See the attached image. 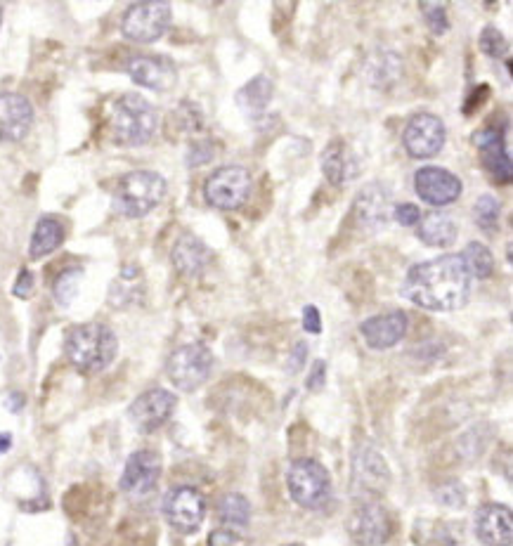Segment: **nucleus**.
<instances>
[{"label":"nucleus","mask_w":513,"mask_h":546,"mask_svg":"<svg viewBox=\"0 0 513 546\" xmlns=\"http://www.w3.org/2000/svg\"><path fill=\"white\" fill-rule=\"evenodd\" d=\"M499 218H502V204L492 197V194H483L478 197L476 206H473V220L480 230L487 234H495L499 227Z\"/></svg>","instance_id":"30"},{"label":"nucleus","mask_w":513,"mask_h":546,"mask_svg":"<svg viewBox=\"0 0 513 546\" xmlns=\"http://www.w3.org/2000/svg\"><path fill=\"white\" fill-rule=\"evenodd\" d=\"M216 516L225 530H232V532L246 530V525H249V520H251L249 499L242 497V494H237V492L225 494V497H220Z\"/></svg>","instance_id":"28"},{"label":"nucleus","mask_w":513,"mask_h":546,"mask_svg":"<svg viewBox=\"0 0 513 546\" xmlns=\"http://www.w3.org/2000/svg\"><path fill=\"white\" fill-rule=\"evenodd\" d=\"M355 485L362 492H367L365 499H372V494H379L386 490L391 473H388V464L374 447H362L355 454Z\"/></svg>","instance_id":"20"},{"label":"nucleus","mask_w":513,"mask_h":546,"mask_svg":"<svg viewBox=\"0 0 513 546\" xmlns=\"http://www.w3.org/2000/svg\"><path fill=\"white\" fill-rule=\"evenodd\" d=\"M272 93H275V83L268 74H261L251 78L244 88H239L237 93V107L242 109L244 116H261L272 100Z\"/></svg>","instance_id":"25"},{"label":"nucleus","mask_w":513,"mask_h":546,"mask_svg":"<svg viewBox=\"0 0 513 546\" xmlns=\"http://www.w3.org/2000/svg\"><path fill=\"white\" fill-rule=\"evenodd\" d=\"M211 369L213 353L206 346H201V343H190V346L173 350L166 364L168 379L183 393H192V390L204 386L209 381Z\"/></svg>","instance_id":"6"},{"label":"nucleus","mask_w":513,"mask_h":546,"mask_svg":"<svg viewBox=\"0 0 513 546\" xmlns=\"http://www.w3.org/2000/svg\"><path fill=\"white\" fill-rule=\"evenodd\" d=\"M253 180L242 166H223L211 173L204 185L206 204L218 211H237L251 197Z\"/></svg>","instance_id":"7"},{"label":"nucleus","mask_w":513,"mask_h":546,"mask_svg":"<svg viewBox=\"0 0 513 546\" xmlns=\"http://www.w3.org/2000/svg\"><path fill=\"white\" fill-rule=\"evenodd\" d=\"M10 445H12L10 433H0V452H8Z\"/></svg>","instance_id":"41"},{"label":"nucleus","mask_w":513,"mask_h":546,"mask_svg":"<svg viewBox=\"0 0 513 546\" xmlns=\"http://www.w3.org/2000/svg\"><path fill=\"white\" fill-rule=\"evenodd\" d=\"M476 145L480 149V159L487 173L497 182H511V159L504 152V138L495 128H485L476 135Z\"/></svg>","instance_id":"23"},{"label":"nucleus","mask_w":513,"mask_h":546,"mask_svg":"<svg viewBox=\"0 0 513 546\" xmlns=\"http://www.w3.org/2000/svg\"><path fill=\"white\" fill-rule=\"evenodd\" d=\"M473 528H476V535L485 546H511L513 518L509 506H480L476 511V518H473Z\"/></svg>","instance_id":"18"},{"label":"nucleus","mask_w":513,"mask_h":546,"mask_svg":"<svg viewBox=\"0 0 513 546\" xmlns=\"http://www.w3.org/2000/svg\"><path fill=\"white\" fill-rule=\"evenodd\" d=\"M435 497H438L440 504L452 506V509H457V506L466 502V492L461 490L459 483H450L447 487H440V490L435 492Z\"/></svg>","instance_id":"34"},{"label":"nucleus","mask_w":513,"mask_h":546,"mask_svg":"<svg viewBox=\"0 0 513 546\" xmlns=\"http://www.w3.org/2000/svg\"><path fill=\"white\" fill-rule=\"evenodd\" d=\"M161 457L152 450L133 452L123 468V476L119 480V487L131 497H145V494L154 492L161 478Z\"/></svg>","instance_id":"13"},{"label":"nucleus","mask_w":513,"mask_h":546,"mask_svg":"<svg viewBox=\"0 0 513 546\" xmlns=\"http://www.w3.org/2000/svg\"><path fill=\"white\" fill-rule=\"evenodd\" d=\"M459 256H461V260H464L471 279L473 277L487 279L492 275V272H495V256H492V251L480 242H471L464 251L459 253Z\"/></svg>","instance_id":"29"},{"label":"nucleus","mask_w":513,"mask_h":546,"mask_svg":"<svg viewBox=\"0 0 513 546\" xmlns=\"http://www.w3.org/2000/svg\"><path fill=\"white\" fill-rule=\"evenodd\" d=\"M348 532L360 546H383L391 539V516L374 499L357 504L348 520Z\"/></svg>","instance_id":"11"},{"label":"nucleus","mask_w":513,"mask_h":546,"mask_svg":"<svg viewBox=\"0 0 513 546\" xmlns=\"http://www.w3.org/2000/svg\"><path fill=\"white\" fill-rule=\"evenodd\" d=\"M31 291H34V275H31V270H22L19 272L12 294H15L17 298H29Z\"/></svg>","instance_id":"38"},{"label":"nucleus","mask_w":513,"mask_h":546,"mask_svg":"<svg viewBox=\"0 0 513 546\" xmlns=\"http://www.w3.org/2000/svg\"><path fill=\"white\" fill-rule=\"evenodd\" d=\"M417 194L431 206H450L461 197V180L440 166L419 168L414 175Z\"/></svg>","instance_id":"15"},{"label":"nucleus","mask_w":513,"mask_h":546,"mask_svg":"<svg viewBox=\"0 0 513 546\" xmlns=\"http://www.w3.org/2000/svg\"><path fill=\"white\" fill-rule=\"evenodd\" d=\"M303 327H305V331H308V334H320L322 331V317H320V310H317L315 305H305Z\"/></svg>","instance_id":"36"},{"label":"nucleus","mask_w":513,"mask_h":546,"mask_svg":"<svg viewBox=\"0 0 513 546\" xmlns=\"http://www.w3.org/2000/svg\"><path fill=\"white\" fill-rule=\"evenodd\" d=\"M445 140V123L433 114L412 116L402 133V145L412 159H433L445 147Z\"/></svg>","instance_id":"10"},{"label":"nucleus","mask_w":513,"mask_h":546,"mask_svg":"<svg viewBox=\"0 0 513 546\" xmlns=\"http://www.w3.org/2000/svg\"><path fill=\"white\" fill-rule=\"evenodd\" d=\"M284 546H305V544H284Z\"/></svg>","instance_id":"42"},{"label":"nucleus","mask_w":513,"mask_h":546,"mask_svg":"<svg viewBox=\"0 0 513 546\" xmlns=\"http://www.w3.org/2000/svg\"><path fill=\"white\" fill-rule=\"evenodd\" d=\"M393 216H395V220H398L400 225L414 227V225H419L421 211H419V206H414V204H398V206H395Z\"/></svg>","instance_id":"35"},{"label":"nucleus","mask_w":513,"mask_h":546,"mask_svg":"<svg viewBox=\"0 0 513 546\" xmlns=\"http://www.w3.org/2000/svg\"><path fill=\"white\" fill-rule=\"evenodd\" d=\"M402 294L419 308L452 312L464 308L471 296V275L459 253L426 260L407 272Z\"/></svg>","instance_id":"1"},{"label":"nucleus","mask_w":513,"mask_h":546,"mask_svg":"<svg viewBox=\"0 0 513 546\" xmlns=\"http://www.w3.org/2000/svg\"><path fill=\"white\" fill-rule=\"evenodd\" d=\"M407 315L405 312L395 310V312H386V315H376L369 317L360 324V334L365 338V343L374 350H388L405 338L407 334Z\"/></svg>","instance_id":"19"},{"label":"nucleus","mask_w":513,"mask_h":546,"mask_svg":"<svg viewBox=\"0 0 513 546\" xmlns=\"http://www.w3.org/2000/svg\"><path fill=\"white\" fill-rule=\"evenodd\" d=\"M34 126V104L19 93H0V142H19Z\"/></svg>","instance_id":"16"},{"label":"nucleus","mask_w":513,"mask_h":546,"mask_svg":"<svg viewBox=\"0 0 513 546\" xmlns=\"http://www.w3.org/2000/svg\"><path fill=\"white\" fill-rule=\"evenodd\" d=\"M353 218L365 232H379L391 220V192L379 182L367 185L355 197Z\"/></svg>","instance_id":"17"},{"label":"nucleus","mask_w":513,"mask_h":546,"mask_svg":"<svg viewBox=\"0 0 513 546\" xmlns=\"http://www.w3.org/2000/svg\"><path fill=\"white\" fill-rule=\"evenodd\" d=\"M421 12H424L426 26L435 36H445L450 29V19H447V8L443 3H421Z\"/></svg>","instance_id":"32"},{"label":"nucleus","mask_w":513,"mask_h":546,"mask_svg":"<svg viewBox=\"0 0 513 546\" xmlns=\"http://www.w3.org/2000/svg\"><path fill=\"white\" fill-rule=\"evenodd\" d=\"M209 546H239V537L237 532L218 528L209 535Z\"/></svg>","instance_id":"37"},{"label":"nucleus","mask_w":513,"mask_h":546,"mask_svg":"<svg viewBox=\"0 0 513 546\" xmlns=\"http://www.w3.org/2000/svg\"><path fill=\"white\" fill-rule=\"evenodd\" d=\"M287 487L291 499L310 511L327 506L334 492L327 468L317 464L315 459H296L287 471Z\"/></svg>","instance_id":"5"},{"label":"nucleus","mask_w":513,"mask_h":546,"mask_svg":"<svg viewBox=\"0 0 513 546\" xmlns=\"http://www.w3.org/2000/svg\"><path fill=\"white\" fill-rule=\"evenodd\" d=\"M324 376H327V364H324L322 360L313 362V374H310V379H308V388L320 390L324 386Z\"/></svg>","instance_id":"40"},{"label":"nucleus","mask_w":513,"mask_h":546,"mask_svg":"<svg viewBox=\"0 0 513 546\" xmlns=\"http://www.w3.org/2000/svg\"><path fill=\"white\" fill-rule=\"evenodd\" d=\"M480 50H483L487 57H492V60L504 57L506 38L502 31L495 29V26H487V29H483V34H480Z\"/></svg>","instance_id":"33"},{"label":"nucleus","mask_w":513,"mask_h":546,"mask_svg":"<svg viewBox=\"0 0 513 546\" xmlns=\"http://www.w3.org/2000/svg\"><path fill=\"white\" fill-rule=\"evenodd\" d=\"M109 126H112V135L119 145L140 147L154 138L159 126V116L157 109L145 97L128 93L116 100Z\"/></svg>","instance_id":"3"},{"label":"nucleus","mask_w":513,"mask_h":546,"mask_svg":"<svg viewBox=\"0 0 513 546\" xmlns=\"http://www.w3.org/2000/svg\"><path fill=\"white\" fill-rule=\"evenodd\" d=\"M145 298V277L138 265H123L121 275L114 279L112 289H109V305L116 310L133 308V305L142 303Z\"/></svg>","instance_id":"24"},{"label":"nucleus","mask_w":513,"mask_h":546,"mask_svg":"<svg viewBox=\"0 0 513 546\" xmlns=\"http://www.w3.org/2000/svg\"><path fill=\"white\" fill-rule=\"evenodd\" d=\"M126 71L133 78V83L157 90V93H168L178 83V71H175L173 62L159 55H135L128 60Z\"/></svg>","instance_id":"14"},{"label":"nucleus","mask_w":513,"mask_h":546,"mask_svg":"<svg viewBox=\"0 0 513 546\" xmlns=\"http://www.w3.org/2000/svg\"><path fill=\"white\" fill-rule=\"evenodd\" d=\"M419 239L428 246H450L457 242L459 227L447 213H428L419 220Z\"/></svg>","instance_id":"26"},{"label":"nucleus","mask_w":513,"mask_h":546,"mask_svg":"<svg viewBox=\"0 0 513 546\" xmlns=\"http://www.w3.org/2000/svg\"><path fill=\"white\" fill-rule=\"evenodd\" d=\"M175 405H178V398H175L171 390L152 388L147 390V393H142L140 398L133 402L131 409H128V414H131V421L138 431L154 433L164 424H168V419L173 416Z\"/></svg>","instance_id":"12"},{"label":"nucleus","mask_w":513,"mask_h":546,"mask_svg":"<svg viewBox=\"0 0 513 546\" xmlns=\"http://www.w3.org/2000/svg\"><path fill=\"white\" fill-rule=\"evenodd\" d=\"M166 197V180L154 171H133L114 190V211L123 218H145Z\"/></svg>","instance_id":"4"},{"label":"nucleus","mask_w":513,"mask_h":546,"mask_svg":"<svg viewBox=\"0 0 513 546\" xmlns=\"http://www.w3.org/2000/svg\"><path fill=\"white\" fill-rule=\"evenodd\" d=\"M81 277H83L81 270H64L62 275L55 279L53 294H55L57 305H62V308H67V305H71V301H74L76 294H79Z\"/></svg>","instance_id":"31"},{"label":"nucleus","mask_w":513,"mask_h":546,"mask_svg":"<svg viewBox=\"0 0 513 546\" xmlns=\"http://www.w3.org/2000/svg\"><path fill=\"white\" fill-rule=\"evenodd\" d=\"M164 516L173 530L192 535L206 518V499L197 487L180 485L166 492Z\"/></svg>","instance_id":"9"},{"label":"nucleus","mask_w":513,"mask_h":546,"mask_svg":"<svg viewBox=\"0 0 513 546\" xmlns=\"http://www.w3.org/2000/svg\"><path fill=\"white\" fill-rule=\"evenodd\" d=\"M64 242V225L57 218H41L38 220L34 237H31L29 244V256L38 260L50 256V253L57 251Z\"/></svg>","instance_id":"27"},{"label":"nucleus","mask_w":513,"mask_h":546,"mask_svg":"<svg viewBox=\"0 0 513 546\" xmlns=\"http://www.w3.org/2000/svg\"><path fill=\"white\" fill-rule=\"evenodd\" d=\"M171 258H173L175 270H178L180 275L194 279L204 275L206 268H209L211 251L199 237H194V234H183V237L175 242Z\"/></svg>","instance_id":"22"},{"label":"nucleus","mask_w":513,"mask_h":546,"mask_svg":"<svg viewBox=\"0 0 513 546\" xmlns=\"http://www.w3.org/2000/svg\"><path fill=\"white\" fill-rule=\"evenodd\" d=\"M173 12L168 3H135L121 19L123 36L135 43H157L171 26Z\"/></svg>","instance_id":"8"},{"label":"nucleus","mask_w":513,"mask_h":546,"mask_svg":"<svg viewBox=\"0 0 513 546\" xmlns=\"http://www.w3.org/2000/svg\"><path fill=\"white\" fill-rule=\"evenodd\" d=\"M64 350L71 367L79 369L81 374H100L119 353V338L107 324L88 322L69 331Z\"/></svg>","instance_id":"2"},{"label":"nucleus","mask_w":513,"mask_h":546,"mask_svg":"<svg viewBox=\"0 0 513 546\" xmlns=\"http://www.w3.org/2000/svg\"><path fill=\"white\" fill-rule=\"evenodd\" d=\"M322 173L334 187H343L360 175V161L343 140L329 142L322 154Z\"/></svg>","instance_id":"21"},{"label":"nucleus","mask_w":513,"mask_h":546,"mask_svg":"<svg viewBox=\"0 0 513 546\" xmlns=\"http://www.w3.org/2000/svg\"><path fill=\"white\" fill-rule=\"evenodd\" d=\"M305 357H308V346H305V343H296V348H294V353H291V360L287 364V372H298V369L303 367V362H305Z\"/></svg>","instance_id":"39"}]
</instances>
